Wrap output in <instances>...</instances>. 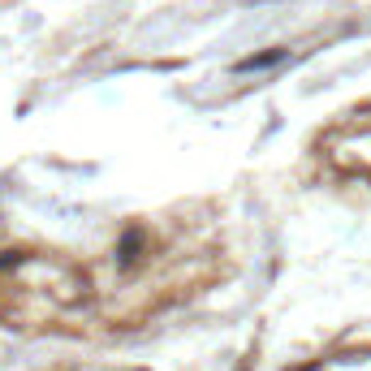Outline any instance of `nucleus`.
Listing matches in <instances>:
<instances>
[]
</instances>
